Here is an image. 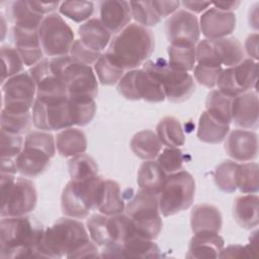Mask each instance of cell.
Wrapping results in <instances>:
<instances>
[{"label":"cell","instance_id":"6da1fadb","mask_svg":"<svg viewBox=\"0 0 259 259\" xmlns=\"http://www.w3.org/2000/svg\"><path fill=\"white\" fill-rule=\"evenodd\" d=\"M154 50L155 36L152 30L130 23L111 39L104 54L115 66L130 71L145 64Z\"/></svg>","mask_w":259,"mask_h":259},{"label":"cell","instance_id":"7a4b0ae2","mask_svg":"<svg viewBox=\"0 0 259 259\" xmlns=\"http://www.w3.org/2000/svg\"><path fill=\"white\" fill-rule=\"evenodd\" d=\"M44 227L29 217H5L0 222V257L42 258L37 245Z\"/></svg>","mask_w":259,"mask_h":259},{"label":"cell","instance_id":"3957f363","mask_svg":"<svg viewBox=\"0 0 259 259\" xmlns=\"http://www.w3.org/2000/svg\"><path fill=\"white\" fill-rule=\"evenodd\" d=\"M90 242L85 226L77 219L62 218L45 229L37 249L42 258H73L74 254Z\"/></svg>","mask_w":259,"mask_h":259},{"label":"cell","instance_id":"277c9868","mask_svg":"<svg viewBox=\"0 0 259 259\" xmlns=\"http://www.w3.org/2000/svg\"><path fill=\"white\" fill-rule=\"evenodd\" d=\"M1 218L22 217L36 205L37 192L27 177L15 178L13 174L1 173Z\"/></svg>","mask_w":259,"mask_h":259},{"label":"cell","instance_id":"5b68a950","mask_svg":"<svg viewBox=\"0 0 259 259\" xmlns=\"http://www.w3.org/2000/svg\"><path fill=\"white\" fill-rule=\"evenodd\" d=\"M104 179L94 176L83 181H69L61 196L62 212L69 218L82 220L97 207Z\"/></svg>","mask_w":259,"mask_h":259},{"label":"cell","instance_id":"8992f818","mask_svg":"<svg viewBox=\"0 0 259 259\" xmlns=\"http://www.w3.org/2000/svg\"><path fill=\"white\" fill-rule=\"evenodd\" d=\"M124 210L132 219L136 235L155 240L162 231L158 194L140 189L125 204Z\"/></svg>","mask_w":259,"mask_h":259},{"label":"cell","instance_id":"52a82bcc","mask_svg":"<svg viewBox=\"0 0 259 259\" xmlns=\"http://www.w3.org/2000/svg\"><path fill=\"white\" fill-rule=\"evenodd\" d=\"M143 66V69L159 83L165 97L172 102L186 100L195 90L193 77L187 72L172 68L164 59L148 60Z\"/></svg>","mask_w":259,"mask_h":259},{"label":"cell","instance_id":"ba28073f","mask_svg":"<svg viewBox=\"0 0 259 259\" xmlns=\"http://www.w3.org/2000/svg\"><path fill=\"white\" fill-rule=\"evenodd\" d=\"M195 182L187 171L169 174L158 194L160 213L164 217L176 214L187 209L193 202Z\"/></svg>","mask_w":259,"mask_h":259},{"label":"cell","instance_id":"9c48e42d","mask_svg":"<svg viewBox=\"0 0 259 259\" xmlns=\"http://www.w3.org/2000/svg\"><path fill=\"white\" fill-rule=\"evenodd\" d=\"M44 54L49 58L67 56L75 41V35L69 24L58 13L47 15L38 29Z\"/></svg>","mask_w":259,"mask_h":259},{"label":"cell","instance_id":"30bf717a","mask_svg":"<svg viewBox=\"0 0 259 259\" xmlns=\"http://www.w3.org/2000/svg\"><path fill=\"white\" fill-rule=\"evenodd\" d=\"M3 109L30 112L36 97V83L27 72L19 73L2 83Z\"/></svg>","mask_w":259,"mask_h":259},{"label":"cell","instance_id":"8fae6325","mask_svg":"<svg viewBox=\"0 0 259 259\" xmlns=\"http://www.w3.org/2000/svg\"><path fill=\"white\" fill-rule=\"evenodd\" d=\"M118 92L128 100L161 102L165 94L157 81L144 69L130 70L117 83Z\"/></svg>","mask_w":259,"mask_h":259},{"label":"cell","instance_id":"7c38bea8","mask_svg":"<svg viewBox=\"0 0 259 259\" xmlns=\"http://www.w3.org/2000/svg\"><path fill=\"white\" fill-rule=\"evenodd\" d=\"M31 115L33 125L45 132L60 131L75 125L73 106L69 98L54 102L35 100Z\"/></svg>","mask_w":259,"mask_h":259},{"label":"cell","instance_id":"4fadbf2b","mask_svg":"<svg viewBox=\"0 0 259 259\" xmlns=\"http://www.w3.org/2000/svg\"><path fill=\"white\" fill-rule=\"evenodd\" d=\"M257 75V61L250 58L244 59L238 65L222 70L217 81L218 90L234 98L255 87Z\"/></svg>","mask_w":259,"mask_h":259},{"label":"cell","instance_id":"5bb4252c","mask_svg":"<svg viewBox=\"0 0 259 259\" xmlns=\"http://www.w3.org/2000/svg\"><path fill=\"white\" fill-rule=\"evenodd\" d=\"M70 99H95L98 94L97 77L90 66L72 60L61 74Z\"/></svg>","mask_w":259,"mask_h":259},{"label":"cell","instance_id":"9a60e30c","mask_svg":"<svg viewBox=\"0 0 259 259\" xmlns=\"http://www.w3.org/2000/svg\"><path fill=\"white\" fill-rule=\"evenodd\" d=\"M166 35L171 46L195 47L199 40V21L195 14L180 9L166 21Z\"/></svg>","mask_w":259,"mask_h":259},{"label":"cell","instance_id":"2e32d148","mask_svg":"<svg viewBox=\"0 0 259 259\" xmlns=\"http://www.w3.org/2000/svg\"><path fill=\"white\" fill-rule=\"evenodd\" d=\"M200 32L206 39L214 40L230 35L236 27V15L215 7L207 8L199 18Z\"/></svg>","mask_w":259,"mask_h":259},{"label":"cell","instance_id":"e0dca14e","mask_svg":"<svg viewBox=\"0 0 259 259\" xmlns=\"http://www.w3.org/2000/svg\"><path fill=\"white\" fill-rule=\"evenodd\" d=\"M225 150L227 154L236 161H252L257 157L258 153L257 135L248 130H234L226 140Z\"/></svg>","mask_w":259,"mask_h":259},{"label":"cell","instance_id":"ac0fdd59","mask_svg":"<svg viewBox=\"0 0 259 259\" xmlns=\"http://www.w3.org/2000/svg\"><path fill=\"white\" fill-rule=\"evenodd\" d=\"M258 95L255 91L244 92L232 100V122L243 130H252L258 125Z\"/></svg>","mask_w":259,"mask_h":259},{"label":"cell","instance_id":"d6986e66","mask_svg":"<svg viewBox=\"0 0 259 259\" xmlns=\"http://www.w3.org/2000/svg\"><path fill=\"white\" fill-rule=\"evenodd\" d=\"M132 18L131 6L127 1L108 0L100 2V21L112 34L121 31Z\"/></svg>","mask_w":259,"mask_h":259},{"label":"cell","instance_id":"ffe728a7","mask_svg":"<svg viewBox=\"0 0 259 259\" xmlns=\"http://www.w3.org/2000/svg\"><path fill=\"white\" fill-rule=\"evenodd\" d=\"M224 239L219 233H196L190 240L187 258H218L224 248Z\"/></svg>","mask_w":259,"mask_h":259},{"label":"cell","instance_id":"44dd1931","mask_svg":"<svg viewBox=\"0 0 259 259\" xmlns=\"http://www.w3.org/2000/svg\"><path fill=\"white\" fill-rule=\"evenodd\" d=\"M79 39L92 51L101 53L111 41L110 31L99 18H90L78 28Z\"/></svg>","mask_w":259,"mask_h":259},{"label":"cell","instance_id":"7402d4cb","mask_svg":"<svg viewBox=\"0 0 259 259\" xmlns=\"http://www.w3.org/2000/svg\"><path fill=\"white\" fill-rule=\"evenodd\" d=\"M223 218L220 209L211 204H197L190 213V226L194 234L201 232L220 233Z\"/></svg>","mask_w":259,"mask_h":259},{"label":"cell","instance_id":"603a6c76","mask_svg":"<svg viewBox=\"0 0 259 259\" xmlns=\"http://www.w3.org/2000/svg\"><path fill=\"white\" fill-rule=\"evenodd\" d=\"M50 157L47 153L30 147H23L15 158L18 172L27 178H33L44 173L50 165Z\"/></svg>","mask_w":259,"mask_h":259},{"label":"cell","instance_id":"cb8c5ba5","mask_svg":"<svg viewBox=\"0 0 259 259\" xmlns=\"http://www.w3.org/2000/svg\"><path fill=\"white\" fill-rule=\"evenodd\" d=\"M237 224L247 230L257 228L259 224V198L257 194H244L235 199L233 207Z\"/></svg>","mask_w":259,"mask_h":259},{"label":"cell","instance_id":"d4e9b609","mask_svg":"<svg viewBox=\"0 0 259 259\" xmlns=\"http://www.w3.org/2000/svg\"><path fill=\"white\" fill-rule=\"evenodd\" d=\"M56 148L62 157H75L87 149L85 134L76 127L62 130L56 137Z\"/></svg>","mask_w":259,"mask_h":259},{"label":"cell","instance_id":"484cf974","mask_svg":"<svg viewBox=\"0 0 259 259\" xmlns=\"http://www.w3.org/2000/svg\"><path fill=\"white\" fill-rule=\"evenodd\" d=\"M124 207L119 184L113 180H104L96 208L103 214L114 215L121 213Z\"/></svg>","mask_w":259,"mask_h":259},{"label":"cell","instance_id":"4316f807","mask_svg":"<svg viewBox=\"0 0 259 259\" xmlns=\"http://www.w3.org/2000/svg\"><path fill=\"white\" fill-rule=\"evenodd\" d=\"M162 146L163 144L157 134L151 130L137 133L131 141L133 153L145 161L157 158L162 150Z\"/></svg>","mask_w":259,"mask_h":259},{"label":"cell","instance_id":"83f0119b","mask_svg":"<svg viewBox=\"0 0 259 259\" xmlns=\"http://www.w3.org/2000/svg\"><path fill=\"white\" fill-rule=\"evenodd\" d=\"M167 175L157 162L147 160L138 170L137 183L140 189L159 194Z\"/></svg>","mask_w":259,"mask_h":259},{"label":"cell","instance_id":"f1b7e54d","mask_svg":"<svg viewBox=\"0 0 259 259\" xmlns=\"http://www.w3.org/2000/svg\"><path fill=\"white\" fill-rule=\"evenodd\" d=\"M214 51L222 65L234 67L245 59V51L240 40L234 36H227L211 40Z\"/></svg>","mask_w":259,"mask_h":259},{"label":"cell","instance_id":"f546056e","mask_svg":"<svg viewBox=\"0 0 259 259\" xmlns=\"http://www.w3.org/2000/svg\"><path fill=\"white\" fill-rule=\"evenodd\" d=\"M229 131V124L219 121L206 111H203L199 117L196 136L203 143L219 144L226 139Z\"/></svg>","mask_w":259,"mask_h":259},{"label":"cell","instance_id":"4dcf8cb0","mask_svg":"<svg viewBox=\"0 0 259 259\" xmlns=\"http://www.w3.org/2000/svg\"><path fill=\"white\" fill-rule=\"evenodd\" d=\"M156 134L162 144L169 148H179L185 143L181 123L173 116L163 117L156 126Z\"/></svg>","mask_w":259,"mask_h":259},{"label":"cell","instance_id":"1f68e13d","mask_svg":"<svg viewBox=\"0 0 259 259\" xmlns=\"http://www.w3.org/2000/svg\"><path fill=\"white\" fill-rule=\"evenodd\" d=\"M122 246L124 258H158L161 257L160 249L154 243V240H149L138 235L130 237Z\"/></svg>","mask_w":259,"mask_h":259},{"label":"cell","instance_id":"d6a6232c","mask_svg":"<svg viewBox=\"0 0 259 259\" xmlns=\"http://www.w3.org/2000/svg\"><path fill=\"white\" fill-rule=\"evenodd\" d=\"M11 18L14 26L37 30L44 17L35 12L28 4V1L18 0L12 3L11 6Z\"/></svg>","mask_w":259,"mask_h":259},{"label":"cell","instance_id":"836d02e7","mask_svg":"<svg viewBox=\"0 0 259 259\" xmlns=\"http://www.w3.org/2000/svg\"><path fill=\"white\" fill-rule=\"evenodd\" d=\"M233 98L219 90H211L205 101L206 112L219 121L229 124L232 122L231 107Z\"/></svg>","mask_w":259,"mask_h":259},{"label":"cell","instance_id":"e575fe53","mask_svg":"<svg viewBox=\"0 0 259 259\" xmlns=\"http://www.w3.org/2000/svg\"><path fill=\"white\" fill-rule=\"evenodd\" d=\"M259 167L255 162L239 164L237 188L244 194H256L259 190Z\"/></svg>","mask_w":259,"mask_h":259},{"label":"cell","instance_id":"d590c367","mask_svg":"<svg viewBox=\"0 0 259 259\" xmlns=\"http://www.w3.org/2000/svg\"><path fill=\"white\" fill-rule=\"evenodd\" d=\"M108 217L100 212L92 214L86 221L89 237L97 247L103 248L112 243L108 231Z\"/></svg>","mask_w":259,"mask_h":259},{"label":"cell","instance_id":"8d00e7d4","mask_svg":"<svg viewBox=\"0 0 259 259\" xmlns=\"http://www.w3.org/2000/svg\"><path fill=\"white\" fill-rule=\"evenodd\" d=\"M68 169L73 181H83L98 173V166L94 159L84 153L72 157L68 163Z\"/></svg>","mask_w":259,"mask_h":259},{"label":"cell","instance_id":"74e56055","mask_svg":"<svg viewBox=\"0 0 259 259\" xmlns=\"http://www.w3.org/2000/svg\"><path fill=\"white\" fill-rule=\"evenodd\" d=\"M168 64L182 72H189L193 70L196 64L195 58V47H168Z\"/></svg>","mask_w":259,"mask_h":259},{"label":"cell","instance_id":"f35d334b","mask_svg":"<svg viewBox=\"0 0 259 259\" xmlns=\"http://www.w3.org/2000/svg\"><path fill=\"white\" fill-rule=\"evenodd\" d=\"M108 231L111 242L114 244H123L136 234L132 219L122 212L108 217Z\"/></svg>","mask_w":259,"mask_h":259},{"label":"cell","instance_id":"ab89813d","mask_svg":"<svg viewBox=\"0 0 259 259\" xmlns=\"http://www.w3.org/2000/svg\"><path fill=\"white\" fill-rule=\"evenodd\" d=\"M239 164L234 161H225L214 170L215 185L224 192L232 193L237 189V175Z\"/></svg>","mask_w":259,"mask_h":259},{"label":"cell","instance_id":"60d3db41","mask_svg":"<svg viewBox=\"0 0 259 259\" xmlns=\"http://www.w3.org/2000/svg\"><path fill=\"white\" fill-rule=\"evenodd\" d=\"M32 121L30 112H13L1 109V130L23 135L28 132Z\"/></svg>","mask_w":259,"mask_h":259},{"label":"cell","instance_id":"b9f144b4","mask_svg":"<svg viewBox=\"0 0 259 259\" xmlns=\"http://www.w3.org/2000/svg\"><path fill=\"white\" fill-rule=\"evenodd\" d=\"M0 54L2 63L1 83H4L8 78L22 73L24 64L15 48L10 46H2Z\"/></svg>","mask_w":259,"mask_h":259},{"label":"cell","instance_id":"7bdbcfd3","mask_svg":"<svg viewBox=\"0 0 259 259\" xmlns=\"http://www.w3.org/2000/svg\"><path fill=\"white\" fill-rule=\"evenodd\" d=\"M94 71L98 81L106 86L118 83L124 74V71L111 63L105 54H102L94 64Z\"/></svg>","mask_w":259,"mask_h":259},{"label":"cell","instance_id":"ee69618b","mask_svg":"<svg viewBox=\"0 0 259 259\" xmlns=\"http://www.w3.org/2000/svg\"><path fill=\"white\" fill-rule=\"evenodd\" d=\"M61 14L75 22H85L94 11V4L91 1H64L60 3Z\"/></svg>","mask_w":259,"mask_h":259},{"label":"cell","instance_id":"f6af8a7d","mask_svg":"<svg viewBox=\"0 0 259 259\" xmlns=\"http://www.w3.org/2000/svg\"><path fill=\"white\" fill-rule=\"evenodd\" d=\"M130 6L133 18L142 26H155L161 21L152 1H131Z\"/></svg>","mask_w":259,"mask_h":259},{"label":"cell","instance_id":"bcb514c9","mask_svg":"<svg viewBox=\"0 0 259 259\" xmlns=\"http://www.w3.org/2000/svg\"><path fill=\"white\" fill-rule=\"evenodd\" d=\"M24 147H30L38 149L47 153L50 157H54L56 154V138L49 132L33 131L27 134L24 140Z\"/></svg>","mask_w":259,"mask_h":259},{"label":"cell","instance_id":"7dc6e473","mask_svg":"<svg viewBox=\"0 0 259 259\" xmlns=\"http://www.w3.org/2000/svg\"><path fill=\"white\" fill-rule=\"evenodd\" d=\"M157 163L166 174H172L181 170L184 155L178 148H165L157 157Z\"/></svg>","mask_w":259,"mask_h":259},{"label":"cell","instance_id":"c3c4849f","mask_svg":"<svg viewBox=\"0 0 259 259\" xmlns=\"http://www.w3.org/2000/svg\"><path fill=\"white\" fill-rule=\"evenodd\" d=\"M70 99V98H69ZM75 125L84 126L91 122L96 112V103L94 99H70Z\"/></svg>","mask_w":259,"mask_h":259},{"label":"cell","instance_id":"681fc988","mask_svg":"<svg viewBox=\"0 0 259 259\" xmlns=\"http://www.w3.org/2000/svg\"><path fill=\"white\" fill-rule=\"evenodd\" d=\"M24 147L22 135L1 130V157L14 158L19 155Z\"/></svg>","mask_w":259,"mask_h":259},{"label":"cell","instance_id":"f907efd6","mask_svg":"<svg viewBox=\"0 0 259 259\" xmlns=\"http://www.w3.org/2000/svg\"><path fill=\"white\" fill-rule=\"evenodd\" d=\"M196 65L206 67H222L219 57L214 51L212 41L209 39L200 40L195 47Z\"/></svg>","mask_w":259,"mask_h":259},{"label":"cell","instance_id":"816d5d0a","mask_svg":"<svg viewBox=\"0 0 259 259\" xmlns=\"http://www.w3.org/2000/svg\"><path fill=\"white\" fill-rule=\"evenodd\" d=\"M12 37H13L15 49L17 50L41 47L37 30L25 29V28H21L13 25Z\"/></svg>","mask_w":259,"mask_h":259},{"label":"cell","instance_id":"f5cc1de1","mask_svg":"<svg viewBox=\"0 0 259 259\" xmlns=\"http://www.w3.org/2000/svg\"><path fill=\"white\" fill-rule=\"evenodd\" d=\"M101 55L102 53L95 52L87 48L81 42L80 39H75L69 53V56L72 58L73 61L87 66H90L92 64L94 65Z\"/></svg>","mask_w":259,"mask_h":259},{"label":"cell","instance_id":"db71d44e","mask_svg":"<svg viewBox=\"0 0 259 259\" xmlns=\"http://www.w3.org/2000/svg\"><path fill=\"white\" fill-rule=\"evenodd\" d=\"M222 70V67H206L196 65L193 68V75L195 80L200 85L207 88H213L217 85V81Z\"/></svg>","mask_w":259,"mask_h":259},{"label":"cell","instance_id":"11a10c76","mask_svg":"<svg viewBox=\"0 0 259 259\" xmlns=\"http://www.w3.org/2000/svg\"><path fill=\"white\" fill-rule=\"evenodd\" d=\"M153 7L157 11V13L160 15V17H167L171 16L173 13H175L179 6L180 2L179 1H161V0H154L152 1Z\"/></svg>","mask_w":259,"mask_h":259},{"label":"cell","instance_id":"9f6ffc18","mask_svg":"<svg viewBox=\"0 0 259 259\" xmlns=\"http://www.w3.org/2000/svg\"><path fill=\"white\" fill-rule=\"evenodd\" d=\"M29 6L38 14L44 15V14H51L54 10H56L59 6L60 3L57 2H45V1H28Z\"/></svg>","mask_w":259,"mask_h":259},{"label":"cell","instance_id":"6f0895ef","mask_svg":"<svg viewBox=\"0 0 259 259\" xmlns=\"http://www.w3.org/2000/svg\"><path fill=\"white\" fill-rule=\"evenodd\" d=\"M220 258L231 257V258H238V257H249L248 251L245 246L241 245H230L227 248H223Z\"/></svg>","mask_w":259,"mask_h":259},{"label":"cell","instance_id":"680465c9","mask_svg":"<svg viewBox=\"0 0 259 259\" xmlns=\"http://www.w3.org/2000/svg\"><path fill=\"white\" fill-rule=\"evenodd\" d=\"M258 40L259 35L257 32L251 33L245 40V51L250 59L254 61L258 60Z\"/></svg>","mask_w":259,"mask_h":259},{"label":"cell","instance_id":"91938a15","mask_svg":"<svg viewBox=\"0 0 259 259\" xmlns=\"http://www.w3.org/2000/svg\"><path fill=\"white\" fill-rule=\"evenodd\" d=\"M180 3L183 5L185 10L193 14L205 11L207 8L211 6V2H205V1H182Z\"/></svg>","mask_w":259,"mask_h":259},{"label":"cell","instance_id":"94428289","mask_svg":"<svg viewBox=\"0 0 259 259\" xmlns=\"http://www.w3.org/2000/svg\"><path fill=\"white\" fill-rule=\"evenodd\" d=\"M17 172V165L13 158L1 157V173L15 175Z\"/></svg>","mask_w":259,"mask_h":259},{"label":"cell","instance_id":"6125c7cd","mask_svg":"<svg viewBox=\"0 0 259 259\" xmlns=\"http://www.w3.org/2000/svg\"><path fill=\"white\" fill-rule=\"evenodd\" d=\"M240 1H214L211 2V5L219 10L233 12V10L237 9L240 5Z\"/></svg>","mask_w":259,"mask_h":259},{"label":"cell","instance_id":"be15d7a7","mask_svg":"<svg viewBox=\"0 0 259 259\" xmlns=\"http://www.w3.org/2000/svg\"><path fill=\"white\" fill-rule=\"evenodd\" d=\"M257 234L258 232L255 231L252 233L251 237H250V242L246 247L247 251H248V254H249V257L250 256H255L256 255V252H257Z\"/></svg>","mask_w":259,"mask_h":259},{"label":"cell","instance_id":"e7e4bbea","mask_svg":"<svg viewBox=\"0 0 259 259\" xmlns=\"http://www.w3.org/2000/svg\"><path fill=\"white\" fill-rule=\"evenodd\" d=\"M258 3H256L254 6H253V12L254 14L251 12L250 10V13H249V21L253 18V20L250 22V25H252L255 29L258 28Z\"/></svg>","mask_w":259,"mask_h":259},{"label":"cell","instance_id":"03108f58","mask_svg":"<svg viewBox=\"0 0 259 259\" xmlns=\"http://www.w3.org/2000/svg\"><path fill=\"white\" fill-rule=\"evenodd\" d=\"M1 26H2V30H1V33H2V39L4 38V35H5V19H4V16L1 15Z\"/></svg>","mask_w":259,"mask_h":259}]
</instances>
